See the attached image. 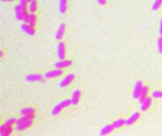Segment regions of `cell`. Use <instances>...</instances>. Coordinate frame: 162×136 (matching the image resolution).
<instances>
[{
  "instance_id": "1",
  "label": "cell",
  "mask_w": 162,
  "mask_h": 136,
  "mask_svg": "<svg viewBox=\"0 0 162 136\" xmlns=\"http://www.w3.org/2000/svg\"><path fill=\"white\" fill-rule=\"evenodd\" d=\"M33 117H34V114H23L16 122V125H17L16 130L18 131H21V130L29 129L33 123V120H32Z\"/></svg>"
},
{
  "instance_id": "2",
  "label": "cell",
  "mask_w": 162,
  "mask_h": 136,
  "mask_svg": "<svg viewBox=\"0 0 162 136\" xmlns=\"http://www.w3.org/2000/svg\"><path fill=\"white\" fill-rule=\"evenodd\" d=\"M70 104H72L71 99H65V100H63L62 102H60L59 104H57L53 108V110H52V114H53V115H57V114H59L64 109L68 107V106H69Z\"/></svg>"
},
{
  "instance_id": "3",
  "label": "cell",
  "mask_w": 162,
  "mask_h": 136,
  "mask_svg": "<svg viewBox=\"0 0 162 136\" xmlns=\"http://www.w3.org/2000/svg\"><path fill=\"white\" fill-rule=\"evenodd\" d=\"M14 12H15V16H16L17 20H19V21H23L25 19L26 14H27L26 8H24L20 4L14 7Z\"/></svg>"
},
{
  "instance_id": "4",
  "label": "cell",
  "mask_w": 162,
  "mask_h": 136,
  "mask_svg": "<svg viewBox=\"0 0 162 136\" xmlns=\"http://www.w3.org/2000/svg\"><path fill=\"white\" fill-rule=\"evenodd\" d=\"M34 27H35V25L25 23L21 25V28H22V30L26 34H28V35H34V33H35V28Z\"/></svg>"
},
{
  "instance_id": "5",
  "label": "cell",
  "mask_w": 162,
  "mask_h": 136,
  "mask_svg": "<svg viewBox=\"0 0 162 136\" xmlns=\"http://www.w3.org/2000/svg\"><path fill=\"white\" fill-rule=\"evenodd\" d=\"M74 79H75V76L73 75V74H68L65 79H64L61 82H60V84H59V86L61 87V88H65V87H66V86H68L72 81L74 80Z\"/></svg>"
},
{
  "instance_id": "6",
  "label": "cell",
  "mask_w": 162,
  "mask_h": 136,
  "mask_svg": "<svg viewBox=\"0 0 162 136\" xmlns=\"http://www.w3.org/2000/svg\"><path fill=\"white\" fill-rule=\"evenodd\" d=\"M36 19H37V16H36L35 13H34V12H31V13L27 12V14H26V16H25L24 21H25V23H27V24L35 25Z\"/></svg>"
},
{
  "instance_id": "7",
  "label": "cell",
  "mask_w": 162,
  "mask_h": 136,
  "mask_svg": "<svg viewBox=\"0 0 162 136\" xmlns=\"http://www.w3.org/2000/svg\"><path fill=\"white\" fill-rule=\"evenodd\" d=\"M143 87V83L141 80H138L136 82L135 85V88H134V92H133V96L134 98H138L139 95H140V92H141V89Z\"/></svg>"
},
{
  "instance_id": "8",
  "label": "cell",
  "mask_w": 162,
  "mask_h": 136,
  "mask_svg": "<svg viewBox=\"0 0 162 136\" xmlns=\"http://www.w3.org/2000/svg\"><path fill=\"white\" fill-rule=\"evenodd\" d=\"M58 58L59 59H65L66 58V46L63 42H60L58 44Z\"/></svg>"
},
{
  "instance_id": "9",
  "label": "cell",
  "mask_w": 162,
  "mask_h": 136,
  "mask_svg": "<svg viewBox=\"0 0 162 136\" xmlns=\"http://www.w3.org/2000/svg\"><path fill=\"white\" fill-rule=\"evenodd\" d=\"M62 74H63V71L60 69V68H57V69L49 71L48 73L45 74L44 76H45L46 79H52V78H57V76H61Z\"/></svg>"
},
{
  "instance_id": "10",
  "label": "cell",
  "mask_w": 162,
  "mask_h": 136,
  "mask_svg": "<svg viewBox=\"0 0 162 136\" xmlns=\"http://www.w3.org/2000/svg\"><path fill=\"white\" fill-rule=\"evenodd\" d=\"M72 63L73 62L70 61V59H60L59 62H57L55 63V67L56 68H60V69H63V68H66V67H68L72 65Z\"/></svg>"
},
{
  "instance_id": "11",
  "label": "cell",
  "mask_w": 162,
  "mask_h": 136,
  "mask_svg": "<svg viewBox=\"0 0 162 136\" xmlns=\"http://www.w3.org/2000/svg\"><path fill=\"white\" fill-rule=\"evenodd\" d=\"M12 131V127H11V125H8V124H4V125H1L0 127V134L2 136H8L11 133Z\"/></svg>"
},
{
  "instance_id": "12",
  "label": "cell",
  "mask_w": 162,
  "mask_h": 136,
  "mask_svg": "<svg viewBox=\"0 0 162 136\" xmlns=\"http://www.w3.org/2000/svg\"><path fill=\"white\" fill-rule=\"evenodd\" d=\"M43 78H45V76H43L40 74H31V75H28L27 76H26V80L29 82L40 81V80L43 79Z\"/></svg>"
},
{
  "instance_id": "13",
  "label": "cell",
  "mask_w": 162,
  "mask_h": 136,
  "mask_svg": "<svg viewBox=\"0 0 162 136\" xmlns=\"http://www.w3.org/2000/svg\"><path fill=\"white\" fill-rule=\"evenodd\" d=\"M81 95H82V92L81 90H74L73 93H72V96H71V101L73 105H77L79 103V101L81 99Z\"/></svg>"
},
{
  "instance_id": "14",
  "label": "cell",
  "mask_w": 162,
  "mask_h": 136,
  "mask_svg": "<svg viewBox=\"0 0 162 136\" xmlns=\"http://www.w3.org/2000/svg\"><path fill=\"white\" fill-rule=\"evenodd\" d=\"M140 110H142V112H145V110H147L149 108L151 107L152 105V98L151 97H146V98L144 99V101L142 103H140Z\"/></svg>"
},
{
  "instance_id": "15",
  "label": "cell",
  "mask_w": 162,
  "mask_h": 136,
  "mask_svg": "<svg viewBox=\"0 0 162 136\" xmlns=\"http://www.w3.org/2000/svg\"><path fill=\"white\" fill-rule=\"evenodd\" d=\"M65 31H66V25L62 23L61 25H59V28H58V30L56 32V35H55V38H56L57 40H61L63 36H64V34H65Z\"/></svg>"
},
{
  "instance_id": "16",
  "label": "cell",
  "mask_w": 162,
  "mask_h": 136,
  "mask_svg": "<svg viewBox=\"0 0 162 136\" xmlns=\"http://www.w3.org/2000/svg\"><path fill=\"white\" fill-rule=\"evenodd\" d=\"M139 116H140V113H138V112H136V113H134L132 115L127 119L126 120V122H125V125H132V124H134L135 122H136V120L139 118Z\"/></svg>"
},
{
  "instance_id": "17",
  "label": "cell",
  "mask_w": 162,
  "mask_h": 136,
  "mask_svg": "<svg viewBox=\"0 0 162 136\" xmlns=\"http://www.w3.org/2000/svg\"><path fill=\"white\" fill-rule=\"evenodd\" d=\"M148 93H149V89H148V87L147 86H143L142 89H141V92H140L139 97H138L140 103H142V102L144 101V99L147 97Z\"/></svg>"
},
{
  "instance_id": "18",
  "label": "cell",
  "mask_w": 162,
  "mask_h": 136,
  "mask_svg": "<svg viewBox=\"0 0 162 136\" xmlns=\"http://www.w3.org/2000/svg\"><path fill=\"white\" fill-rule=\"evenodd\" d=\"M115 129V127L111 124V125H106L101 129V135H107L109 133H111L113 131V130Z\"/></svg>"
},
{
  "instance_id": "19",
  "label": "cell",
  "mask_w": 162,
  "mask_h": 136,
  "mask_svg": "<svg viewBox=\"0 0 162 136\" xmlns=\"http://www.w3.org/2000/svg\"><path fill=\"white\" fill-rule=\"evenodd\" d=\"M67 8V0H59V10L61 13H65Z\"/></svg>"
},
{
  "instance_id": "20",
  "label": "cell",
  "mask_w": 162,
  "mask_h": 136,
  "mask_svg": "<svg viewBox=\"0 0 162 136\" xmlns=\"http://www.w3.org/2000/svg\"><path fill=\"white\" fill-rule=\"evenodd\" d=\"M125 122H126L125 119L119 118V119H117V120H115L112 123V125L115 127V129H119V127H121L123 125H125Z\"/></svg>"
},
{
  "instance_id": "21",
  "label": "cell",
  "mask_w": 162,
  "mask_h": 136,
  "mask_svg": "<svg viewBox=\"0 0 162 136\" xmlns=\"http://www.w3.org/2000/svg\"><path fill=\"white\" fill-rule=\"evenodd\" d=\"M38 8V5H37V1L36 0H32L31 3H29V7L28 10L31 12H35Z\"/></svg>"
},
{
  "instance_id": "22",
  "label": "cell",
  "mask_w": 162,
  "mask_h": 136,
  "mask_svg": "<svg viewBox=\"0 0 162 136\" xmlns=\"http://www.w3.org/2000/svg\"><path fill=\"white\" fill-rule=\"evenodd\" d=\"M20 114H34L35 113V110L31 107H28V108H25V109H22L19 110Z\"/></svg>"
},
{
  "instance_id": "23",
  "label": "cell",
  "mask_w": 162,
  "mask_h": 136,
  "mask_svg": "<svg viewBox=\"0 0 162 136\" xmlns=\"http://www.w3.org/2000/svg\"><path fill=\"white\" fill-rule=\"evenodd\" d=\"M162 5V0H156L155 2L153 4V7H152V10L153 11H156L161 7Z\"/></svg>"
},
{
  "instance_id": "24",
  "label": "cell",
  "mask_w": 162,
  "mask_h": 136,
  "mask_svg": "<svg viewBox=\"0 0 162 136\" xmlns=\"http://www.w3.org/2000/svg\"><path fill=\"white\" fill-rule=\"evenodd\" d=\"M15 122H17V119L14 118V117H11V118H9L6 120L5 122V124H8V125H12V124H14Z\"/></svg>"
},
{
  "instance_id": "25",
  "label": "cell",
  "mask_w": 162,
  "mask_h": 136,
  "mask_svg": "<svg viewBox=\"0 0 162 136\" xmlns=\"http://www.w3.org/2000/svg\"><path fill=\"white\" fill-rule=\"evenodd\" d=\"M157 48L160 53H162V36L159 37V39L157 40Z\"/></svg>"
},
{
  "instance_id": "26",
  "label": "cell",
  "mask_w": 162,
  "mask_h": 136,
  "mask_svg": "<svg viewBox=\"0 0 162 136\" xmlns=\"http://www.w3.org/2000/svg\"><path fill=\"white\" fill-rule=\"evenodd\" d=\"M152 96L156 97V98H157V97H162V91H155V92H153Z\"/></svg>"
},
{
  "instance_id": "27",
  "label": "cell",
  "mask_w": 162,
  "mask_h": 136,
  "mask_svg": "<svg viewBox=\"0 0 162 136\" xmlns=\"http://www.w3.org/2000/svg\"><path fill=\"white\" fill-rule=\"evenodd\" d=\"M19 4H20V5L22 6L24 8H26V10H27V8L29 7V6H27V4H28L27 0H20V1H19Z\"/></svg>"
},
{
  "instance_id": "28",
  "label": "cell",
  "mask_w": 162,
  "mask_h": 136,
  "mask_svg": "<svg viewBox=\"0 0 162 136\" xmlns=\"http://www.w3.org/2000/svg\"><path fill=\"white\" fill-rule=\"evenodd\" d=\"M96 1L100 4V5H105L106 4V0H96Z\"/></svg>"
},
{
  "instance_id": "29",
  "label": "cell",
  "mask_w": 162,
  "mask_h": 136,
  "mask_svg": "<svg viewBox=\"0 0 162 136\" xmlns=\"http://www.w3.org/2000/svg\"><path fill=\"white\" fill-rule=\"evenodd\" d=\"M159 33H160V35L162 36V19L160 21V27H159Z\"/></svg>"
},
{
  "instance_id": "30",
  "label": "cell",
  "mask_w": 162,
  "mask_h": 136,
  "mask_svg": "<svg viewBox=\"0 0 162 136\" xmlns=\"http://www.w3.org/2000/svg\"><path fill=\"white\" fill-rule=\"evenodd\" d=\"M1 1H3V2H12L14 0H1Z\"/></svg>"
},
{
  "instance_id": "31",
  "label": "cell",
  "mask_w": 162,
  "mask_h": 136,
  "mask_svg": "<svg viewBox=\"0 0 162 136\" xmlns=\"http://www.w3.org/2000/svg\"><path fill=\"white\" fill-rule=\"evenodd\" d=\"M31 1H32V0H27V2H28V3H31Z\"/></svg>"
}]
</instances>
